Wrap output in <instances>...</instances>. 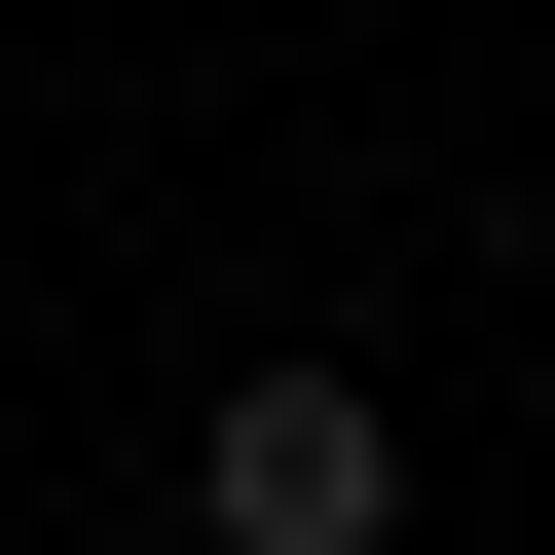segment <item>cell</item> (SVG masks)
Wrapping results in <instances>:
<instances>
[{
	"label": "cell",
	"instance_id": "6da1fadb",
	"mask_svg": "<svg viewBox=\"0 0 555 555\" xmlns=\"http://www.w3.org/2000/svg\"><path fill=\"white\" fill-rule=\"evenodd\" d=\"M185 555H408V408H371L334 334H259V371L185 408Z\"/></svg>",
	"mask_w": 555,
	"mask_h": 555
}]
</instances>
